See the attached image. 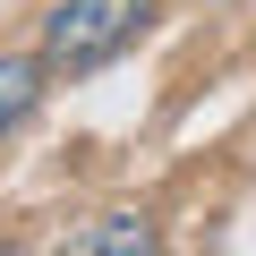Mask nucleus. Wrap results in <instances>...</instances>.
Segmentation results:
<instances>
[{"label": "nucleus", "instance_id": "obj_1", "mask_svg": "<svg viewBox=\"0 0 256 256\" xmlns=\"http://www.w3.org/2000/svg\"><path fill=\"white\" fill-rule=\"evenodd\" d=\"M154 9L162 0H60V9L43 18V68H60V77L102 68L111 52H128L154 26Z\"/></svg>", "mask_w": 256, "mask_h": 256}, {"label": "nucleus", "instance_id": "obj_2", "mask_svg": "<svg viewBox=\"0 0 256 256\" xmlns=\"http://www.w3.org/2000/svg\"><path fill=\"white\" fill-rule=\"evenodd\" d=\"M68 248H77V256H146V248H162V230H154L146 214H102V222H86Z\"/></svg>", "mask_w": 256, "mask_h": 256}, {"label": "nucleus", "instance_id": "obj_3", "mask_svg": "<svg viewBox=\"0 0 256 256\" xmlns=\"http://www.w3.org/2000/svg\"><path fill=\"white\" fill-rule=\"evenodd\" d=\"M34 94H43V60H18V52H0V137L34 111Z\"/></svg>", "mask_w": 256, "mask_h": 256}]
</instances>
